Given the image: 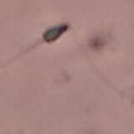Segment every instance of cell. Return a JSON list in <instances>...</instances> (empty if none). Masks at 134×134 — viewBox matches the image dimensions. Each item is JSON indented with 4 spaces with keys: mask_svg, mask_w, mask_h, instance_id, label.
<instances>
[{
    "mask_svg": "<svg viewBox=\"0 0 134 134\" xmlns=\"http://www.w3.org/2000/svg\"><path fill=\"white\" fill-rule=\"evenodd\" d=\"M67 29V26L66 25H62V26H58V27H54V28H52V29H50V30H48L46 34H45V36H44V39L46 40V41H48V42H50V41H53V40H55V39H58L65 30Z\"/></svg>",
    "mask_w": 134,
    "mask_h": 134,
    "instance_id": "1",
    "label": "cell"
},
{
    "mask_svg": "<svg viewBox=\"0 0 134 134\" xmlns=\"http://www.w3.org/2000/svg\"><path fill=\"white\" fill-rule=\"evenodd\" d=\"M103 44H104V40L100 39V38H95L94 40L91 41V46H92L93 48H95V49L100 48V47L103 46Z\"/></svg>",
    "mask_w": 134,
    "mask_h": 134,
    "instance_id": "2",
    "label": "cell"
}]
</instances>
